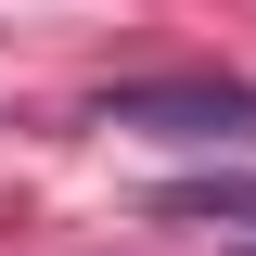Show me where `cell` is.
Listing matches in <instances>:
<instances>
[{
  "mask_svg": "<svg viewBox=\"0 0 256 256\" xmlns=\"http://www.w3.org/2000/svg\"><path fill=\"white\" fill-rule=\"evenodd\" d=\"M102 128H141V141H244L256 154V77H128V90H102Z\"/></svg>",
  "mask_w": 256,
  "mask_h": 256,
  "instance_id": "1",
  "label": "cell"
}]
</instances>
